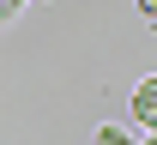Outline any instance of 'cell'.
Here are the masks:
<instances>
[{
  "label": "cell",
  "instance_id": "cell-2",
  "mask_svg": "<svg viewBox=\"0 0 157 145\" xmlns=\"http://www.w3.org/2000/svg\"><path fill=\"white\" fill-rule=\"evenodd\" d=\"M139 139H145V133H133L127 121H103L97 133H91V145H139Z\"/></svg>",
  "mask_w": 157,
  "mask_h": 145
},
{
  "label": "cell",
  "instance_id": "cell-1",
  "mask_svg": "<svg viewBox=\"0 0 157 145\" xmlns=\"http://www.w3.org/2000/svg\"><path fill=\"white\" fill-rule=\"evenodd\" d=\"M127 127H133V133H151L157 127V73H145V79L133 85V97H127Z\"/></svg>",
  "mask_w": 157,
  "mask_h": 145
},
{
  "label": "cell",
  "instance_id": "cell-4",
  "mask_svg": "<svg viewBox=\"0 0 157 145\" xmlns=\"http://www.w3.org/2000/svg\"><path fill=\"white\" fill-rule=\"evenodd\" d=\"M18 6H30V0H0V24L12 18V12H18Z\"/></svg>",
  "mask_w": 157,
  "mask_h": 145
},
{
  "label": "cell",
  "instance_id": "cell-3",
  "mask_svg": "<svg viewBox=\"0 0 157 145\" xmlns=\"http://www.w3.org/2000/svg\"><path fill=\"white\" fill-rule=\"evenodd\" d=\"M133 12H139V18H145V24L157 30V0H133Z\"/></svg>",
  "mask_w": 157,
  "mask_h": 145
},
{
  "label": "cell",
  "instance_id": "cell-5",
  "mask_svg": "<svg viewBox=\"0 0 157 145\" xmlns=\"http://www.w3.org/2000/svg\"><path fill=\"white\" fill-rule=\"evenodd\" d=\"M139 145H157V127H151V133H145V139H139Z\"/></svg>",
  "mask_w": 157,
  "mask_h": 145
}]
</instances>
